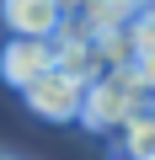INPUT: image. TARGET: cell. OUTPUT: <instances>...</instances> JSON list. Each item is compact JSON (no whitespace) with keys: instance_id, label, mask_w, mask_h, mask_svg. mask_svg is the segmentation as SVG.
Masks as SVG:
<instances>
[{"instance_id":"1","label":"cell","mask_w":155,"mask_h":160,"mask_svg":"<svg viewBox=\"0 0 155 160\" xmlns=\"http://www.w3.org/2000/svg\"><path fill=\"white\" fill-rule=\"evenodd\" d=\"M27 107L48 123H80V107H86V80H75L64 69H48L43 80H32V86L22 91Z\"/></svg>"},{"instance_id":"2","label":"cell","mask_w":155,"mask_h":160,"mask_svg":"<svg viewBox=\"0 0 155 160\" xmlns=\"http://www.w3.org/2000/svg\"><path fill=\"white\" fill-rule=\"evenodd\" d=\"M48 69H59V43L54 38H6V48H0V80L6 86L27 91Z\"/></svg>"},{"instance_id":"3","label":"cell","mask_w":155,"mask_h":160,"mask_svg":"<svg viewBox=\"0 0 155 160\" xmlns=\"http://www.w3.org/2000/svg\"><path fill=\"white\" fill-rule=\"evenodd\" d=\"M64 22V0H0V27L11 38H59Z\"/></svg>"},{"instance_id":"4","label":"cell","mask_w":155,"mask_h":160,"mask_svg":"<svg viewBox=\"0 0 155 160\" xmlns=\"http://www.w3.org/2000/svg\"><path fill=\"white\" fill-rule=\"evenodd\" d=\"M139 6L144 0H80V6L70 11V22H64V32H75V38H107V32H118V27H128L134 16H139Z\"/></svg>"},{"instance_id":"5","label":"cell","mask_w":155,"mask_h":160,"mask_svg":"<svg viewBox=\"0 0 155 160\" xmlns=\"http://www.w3.org/2000/svg\"><path fill=\"white\" fill-rule=\"evenodd\" d=\"M54 43H59V69H64V75L86 80V86L107 75V59H102V43H96V38H75V32H59Z\"/></svg>"},{"instance_id":"6","label":"cell","mask_w":155,"mask_h":160,"mask_svg":"<svg viewBox=\"0 0 155 160\" xmlns=\"http://www.w3.org/2000/svg\"><path fill=\"white\" fill-rule=\"evenodd\" d=\"M118 149H123V160H155V118H134L118 133Z\"/></svg>"},{"instance_id":"7","label":"cell","mask_w":155,"mask_h":160,"mask_svg":"<svg viewBox=\"0 0 155 160\" xmlns=\"http://www.w3.org/2000/svg\"><path fill=\"white\" fill-rule=\"evenodd\" d=\"M139 75H144V86H155V53H144V59H139Z\"/></svg>"},{"instance_id":"8","label":"cell","mask_w":155,"mask_h":160,"mask_svg":"<svg viewBox=\"0 0 155 160\" xmlns=\"http://www.w3.org/2000/svg\"><path fill=\"white\" fill-rule=\"evenodd\" d=\"M75 6H80V0H64V11H75Z\"/></svg>"},{"instance_id":"9","label":"cell","mask_w":155,"mask_h":160,"mask_svg":"<svg viewBox=\"0 0 155 160\" xmlns=\"http://www.w3.org/2000/svg\"><path fill=\"white\" fill-rule=\"evenodd\" d=\"M0 160H11V155H0Z\"/></svg>"},{"instance_id":"10","label":"cell","mask_w":155,"mask_h":160,"mask_svg":"<svg viewBox=\"0 0 155 160\" xmlns=\"http://www.w3.org/2000/svg\"><path fill=\"white\" fill-rule=\"evenodd\" d=\"M150 53H155V48H150Z\"/></svg>"}]
</instances>
